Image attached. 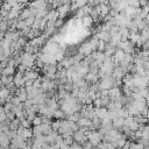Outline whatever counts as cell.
I'll return each instance as SVG.
<instances>
[{
    "mask_svg": "<svg viewBox=\"0 0 149 149\" xmlns=\"http://www.w3.org/2000/svg\"><path fill=\"white\" fill-rule=\"evenodd\" d=\"M23 73L22 72H17L15 76H14V80H13V84L15 85V87L20 88V87H23V84H26V80L23 78Z\"/></svg>",
    "mask_w": 149,
    "mask_h": 149,
    "instance_id": "6da1fadb",
    "label": "cell"
},
{
    "mask_svg": "<svg viewBox=\"0 0 149 149\" xmlns=\"http://www.w3.org/2000/svg\"><path fill=\"white\" fill-rule=\"evenodd\" d=\"M73 140H74V142L83 144V143L86 142V140H87L86 133H84V132H81V130H78V132L73 133Z\"/></svg>",
    "mask_w": 149,
    "mask_h": 149,
    "instance_id": "7a4b0ae2",
    "label": "cell"
},
{
    "mask_svg": "<svg viewBox=\"0 0 149 149\" xmlns=\"http://www.w3.org/2000/svg\"><path fill=\"white\" fill-rule=\"evenodd\" d=\"M23 78H24L26 81H27V80H36V79H38V73H37V71L27 70V71L24 72Z\"/></svg>",
    "mask_w": 149,
    "mask_h": 149,
    "instance_id": "3957f363",
    "label": "cell"
},
{
    "mask_svg": "<svg viewBox=\"0 0 149 149\" xmlns=\"http://www.w3.org/2000/svg\"><path fill=\"white\" fill-rule=\"evenodd\" d=\"M94 111H95V116L97 118H99L100 120H102V119H105L106 118V115H107V108H105V107H99V108H94Z\"/></svg>",
    "mask_w": 149,
    "mask_h": 149,
    "instance_id": "277c9868",
    "label": "cell"
},
{
    "mask_svg": "<svg viewBox=\"0 0 149 149\" xmlns=\"http://www.w3.org/2000/svg\"><path fill=\"white\" fill-rule=\"evenodd\" d=\"M14 72H15V70H14V68H12V66H6V68H3L2 69V71H1V76H13L14 74Z\"/></svg>",
    "mask_w": 149,
    "mask_h": 149,
    "instance_id": "5b68a950",
    "label": "cell"
},
{
    "mask_svg": "<svg viewBox=\"0 0 149 149\" xmlns=\"http://www.w3.org/2000/svg\"><path fill=\"white\" fill-rule=\"evenodd\" d=\"M31 132H33V136H34V137H38V136L42 135L41 126H34L33 129H31Z\"/></svg>",
    "mask_w": 149,
    "mask_h": 149,
    "instance_id": "8992f818",
    "label": "cell"
},
{
    "mask_svg": "<svg viewBox=\"0 0 149 149\" xmlns=\"http://www.w3.org/2000/svg\"><path fill=\"white\" fill-rule=\"evenodd\" d=\"M9 91H8V88L7 87H2V88H0V98L1 99H7L8 97H9Z\"/></svg>",
    "mask_w": 149,
    "mask_h": 149,
    "instance_id": "52a82bcc",
    "label": "cell"
},
{
    "mask_svg": "<svg viewBox=\"0 0 149 149\" xmlns=\"http://www.w3.org/2000/svg\"><path fill=\"white\" fill-rule=\"evenodd\" d=\"M54 118H56L57 120H62L63 118H65V114L62 109H57V111L54 112Z\"/></svg>",
    "mask_w": 149,
    "mask_h": 149,
    "instance_id": "ba28073f",
    "label": "cell"
},
{
    "mask_svg": "<svg viewBox=\"0 0 149 149\" xmlns=\"http://www.w3.org/2000/svg\"><path fill=\"white\" fill-rule=\"evenodd\" d=\"M83 19V24L84 26H86V27H88V26H91L92 24V22H93V19L91 17V16H84V17H81Z\"/></svg>",
    "mask_w": 149,
    "mask_h": 149,
    "instance_id": "9c48e42d",
    "label": "cell"
},
{
    "mask_svg": "<svg viewBox=\"0 0 149 149\" xmlns=\"http://www.w3.org/2000/svg\"><path fill=\"white\" fill-rule=\"evenodd\" d=\"M7 29H8V21H5V20H3V21L0 23V31H1V33H5Z\"/></svg>",
    "mask_w": 149,
    "mask_h": 149,
    "instance_id": "30bf717a",
    "label": "cell"
},
{
    "mask_svg": "<svg viewBox=\"0 0 149 149\" xmlns=\"http://www.w3.org/2000/svg\"><path fill=\"white\" fill-rule=\"evenodd\" d=\"M41 125H42L41 116H35V119L33 120V126H41Z\"/></svg>",
    "mask_w": 149,
    "mask_h": 149,
    "instance_id": "8fae6325",
    "label": "cell"
},
{
    "mask_svg": "<svg viewBox=\"0 0 149 149\" xmlns=\"http://www.w3.org/2000/svg\"><path fill=\"white\" fill-rule=\"evenodd\" d=\"M20 104H22V102L20 101V99H19L17 97H13V99H12V105H14V106H19Z\"/></svg>",
    "mask_w": 149,
    "mask_h": 149,
    "instance_id": "7c38bea8",
    "label": "cell"
},
{
    "mask_svg": "<svg viewBox=\"0 0 149 149\" xmlns=\"http://www.w3.org/2000/svg\"><path fill=\"white\" fill-rule=\"evenodd\" d=\"M84 5H86V1H79V2H74V3H73V7L77 8V7H80V6H84ZM73 7H72V8H73ZM72 8H71V9H72Z\"/></svg>",
    "mask_w": 149,
    "mask_h": 149,
    "instance_id": "4fadbf2b",
    "label": "cell"
},
{
    "mask_svg": "<svg viewBox=\"0 0 149 149\" xmlns=\"http://www.w3.org/2000/svg\"><path fill=\"white\" fill-rule=\"evenodd\" d=\"M62 24H63V19H57L55 22V27L57 28V27H61Z\"/></svg>",
    "mask_w": 149,
    "mask_h": 149,
    "instance_id": "5bb4252c",
    "label": "cell"
},
{
    "mask_svg": "<svg viewBox=\"0 0 149 149\" xmlns=\"http://www.w3.org/2000/svg\"><path fill=\"white\" fill-rule=\"evenodd\" d=\"M48 149H59L58 147H56V146H49L48 147Z\"/></svg>",
    "mask_w": 149,
    "mask_h": 149,
    "instance_id": "9a60e30c",
    "label": "cell"
},
{
    "mask_svg": "<svg viewBox=\"0 0 149 149\" xmlns=\"http://www.w3.org/2000/svg\"><path fill=\"white\" fill-rule=\"evenodd\" d=\"M3 87V84H2V81H1V79H0V88H2Z\"/></svg>",
    "mask_w": 149,
    "mask_h": 149,
    "instance_id": "2e32d148",
    "label": "cell"
},
{
    "mask_svg": "<svg viewBox=\"0 0 149 149\" xmlns=\"http://www.w3.org/2000/svg\"><path fill=\"white\" fill-rule=\"evenodd\" d=\"M0 71H2V66H1V63H0Z\"/></svg>",
    "mask_w": 149,
    "mask_h": 149,
    "instance_id": "e0dca14e",
    "label": "cell"
},
{
    "mask_svg": "<svg viewBox=\"0 0 149 149\" xmlns=\"http://www.w3.org/2000/svg\"><path fill=\"white\" fill-rule=\"evenodd\" d=\"M2 149H9V147H6V148H2Z\"/></svg>",
    "mask_w": 149,
    "mask_h": 149,
    "instance_id": "ac0fdd59",
    "label": "cell"
},
{
    "mask_svg": "<svg viewBox=\"0 0 149 149\" xmlns=\"http://www.w3.org/2000/svg\"><path fill=\"white\" fill-rule=\"evenodd\" d=\"M0 149H2V148H0Z\"/></svg>",
    "mask_w": 149,
    "mask_h": 149,
    "instance_id": "d6986e66",
    "label": "cell"
}]
</instances>
